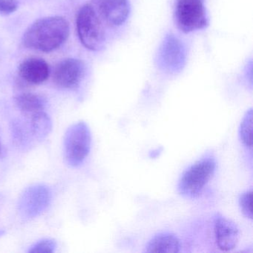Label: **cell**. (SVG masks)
I'll list each match as a JSON object with an SVG mask.
<instances>
[{"mask_svg": "<svg viewBox=\"0 0 253 253\" xmlns=\"http://www.w3.org/2000/svg\"><path fill=\"white\" fill-rule=\"evenodd\" d=\"M69 25L61 17H50L35 22L23 36L27 48L50 52L61 46L69 35Z\"/></svg>", "mask_w": 253, "mask_h": 253, "instance_id": "1", "label": "cell"}, {"mask_svg": "<svg viewBox=\"0 0 253 253\" xmlns=\"http://www.w3.org/2000/svg\"><path fill=\"white\" fill-rule=\"evenodd\" d=\"M216 167L215 159L211 155L198 160L182 174L177 186L179 193L188 198L199 196L214 174Z\"/></svg>", "mask_w": 253, "mask_h": 253, "instance_id": "2", "label": "cell"}, {"mask_svg": "<svg viewBox=\"0 0 253 253\" xmlns=\"http://www.w3.org/2000/svg\"><path fill=\"white\" fill-rule=\"evenodd\" d=\"M78 36L83 45L91 51L103 49L106 41L104 28L94 8L89 5L81 8L77 18Z\"/></svg>", "mask_w": 253, "mask_h": 253, "instance_id": "3", "label": "cell"}, {"mask_svg": "<svg viewBox=\"0 0 253 253\" xmlns=\"http://www.w3.org/2000/svg\"><path fill=\"white\" fill-rule=\"evenodd\" d=\"M91 134L85 122L74 124L66 131L64 155L71 167H78L84 162L91 150Z\"/></svg>", "mask_w": 253, "mask_h": 253, "instance_id": "4", "label": "cell"}, {"mask_svg": "<svg viewBox=\"0 0 253 253\" xmlns=\"http://www.w3.org/2000/svg\"><path fill=\"white\" fill-rule=\"evenodd\" d=\"M174 15L177 27L184 33L205 29L209 25L204 0H177Z\"/></svg>", "mask_w": 253, "mask_h": 253, "instance_id": "5", "label": "cell"}, {"mask_svg": "<svg viewBox=\"0 0 253 253\" xmlns=\"http://www.w3.org/2000/svg\"><path fill=\"white\" fill-rule=\"evenodd\" d=\"M186 62L184 44L174 35H168L161 43L157 55L158 67L166 73H180Z\"/></svg>", "mask_w": 253, "mask_h": 253, "instance_id": "6", "label": "cell"}, {"mask_svg": "<svg viewBox=\"0 0 253 253\" xmlns=\"http://www.w3.org/2000/svg\"><path fill=\"white\" fill-rule=\"evenodd\" d=\"M85 73V66L81 60L67 59L56 66L54 82L63 88H74L79 85Z\"/></svg>", "mask_w": 253, "mask_h": 253, "instance_id": "7", "label": "cell"}, {"mask_svg": "<svg viewBox=\"0 0 253 253\" xmlns=\"http://www.w3.org/2000/svg\"><path fill=\"white\" fill-rule=\"evenodd\" d=\"M215 242L222 251H232L236 248L240 238V230L235 222L220 214L214 217Z\"/></svg>", "mask_w": 253, "mask_h": 253, "instance_id": "8", "label": "cell"}, {"mask_svg": "<svg viewBox=\"0 0 253 253\" xmlns=\"http://www.w3.org/2000/svg\"><path fill=\"white\" fill-rule=\"evenodd\" d=\"M98 14L109 26H121L130 14L128 0H94Z\"/></svg>", "mask_w": 253, "mask_h": 253, "instance_id": "9", "label": "cell"}, {"mask_svg": "<svg viewBox=\"0 0 253 253\" xmlns=\"http://www.w3.org/2000/svg\"><path fill=\"white\" fill-rule=\"evenodd\" d=\"M48 63L41 58H29L24 60L19 67V74L22 79L30 84H42L49 76Z\"/></svg>", "mask_w": 253, "mask_h": 253, "instance_id": "10", "label": "cell"}, {"mask_svg": "<svg viewBox=\"0 0 253 253\" xmlns=\"http://www.w3.org/2000/svg\"><path fill=\"white\" fill-rule=\"evenodd\" d=\"M180 242L171 232H161L152 237L145 247V253H175L180 252Z\"/></svg>", "mask_w": 253, "mask_h": 253, "instance_id": "11", "label": "cell"}, {"mask_svg": "<svg viewBox=\"0 0 253 253\" xmlns=\"http://www.w3.org/2000/svg\"><path fill=\"white\" fill-rule=\"evenodd\" d=\"M23 207L29 214H36L43 210L48 201V192L43 186H35L28 191L24 196Z\"/></svg>", "mask_w": 253, "mask_h": 253, "instance_id": "12", "label": "cell"}, {"mask_svg": "<svg viewBox=\"0 0 253 253\" xmlns=\"http://www.w3.org/2000/svg\"><path fill=\"white\" fill-rule=\"evenodd\" d=\"M16 103L22 112L32 116L43 112L45 101L42 97L32 93L20 94L16 98Z\"/></svg>", "mask_w": 253, "mask_h": 253, "instance_id": "13", "label": "cell"}, {"mask_svg": "<svg viewBox=\"0 0 253 253\" xmlns=\"http://www.w3.org/2000/svg\"><path fill=\"white\" fill-rule=\"evenodd\" d=\"M253 109H250L243 118L239 128L240 139L249 149L253 148Z\"/></svg>", "mask_w": 253, "mask_h": 253, "instance_id": "14", "label": "cell"}, {"mask_svg": "<svg viewBox=\"0 0 253 253\" xmlns=\"http://www.w3.org/2000/svg\"><path fill=\"white\" fill-rule=\"evenodd\" d=\"M252 198H253V191H245L240 195L238 199L240 209L241 212L247 218L253 219V210H252Z\"/></svg>", "mask_w": 253, "mask_h": 253, "instance_id": "15", "label": "cell"}, {"mask_svg": "<svg viewBox=\"0 0 253 253\" xmlns=\"http://www.w3.org/2000/svg\"><path fill=\"white\" fill-rule=\"evenodd\" d=\"M57 244L51 239H43L35 244L29 250L32 253H51L55 251Z\"/></svg>", "mask_w": 253, "mask_h": 253, "instance_id": "16", "label": "cell"}, {"mask_svg": "<svg viewBox=\"0 0 253 253\" xmlns=\"http://www.w3.org/2000/svg\"><path fill=\"white\" fill-rule=\"evenodd\" d=\"M17 8V0H0V14L8 15L15 12Z\"/></svg>", "mask_w": 253, "mask_h": 253, "instance_id": "17", "label": "cell"}, {"mask_svg": "<svg viewBox=\"0 0 253 253\" xmlns=\"http://www.w3.org/2000/svg\"><path fill=\"white\" fill-rule=\"evenodd\" d=\"M0 151H1V145H0Z\"/></svg>", "mask_w": 253, "mask_h": 253, "instance_id": "18", "label": "cell"}]
</instances>
